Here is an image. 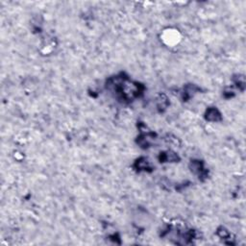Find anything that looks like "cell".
I'll return each instance as SVG.
<instances>
[{
  "label": "cell",
  "instance_id": "cell-1",
  "mask_svg": "<svg viewBox=\"0 0 246 246\" xmlns=\"http://www.w3.org/2000/svg\"><path fill=\"white\" fill-rule=\"evenodd\" d=\"M207 119L211 121H218L221 119L219 112L216 109H210L207 113Z\"/></svg>",
  "mask_w": 246,
  "mask_h": 246
},
{
  "label": "cell",
  "instance_id": "cell-2",
  "mask_svg": "<svg viewBox=\"0 0 246 246\" xmlns=\"http://www.w3.org/2000/svg\"><path fill=\"white\" fill-rule=\"evenodd\" d=\"M142 160L143 161H142V160L137 161V167L140 169H147L149 167V164L145 159H142Z\"/></svg>",
  "mask_w": 246,
  "mask_h": 246
}]
</instances>
